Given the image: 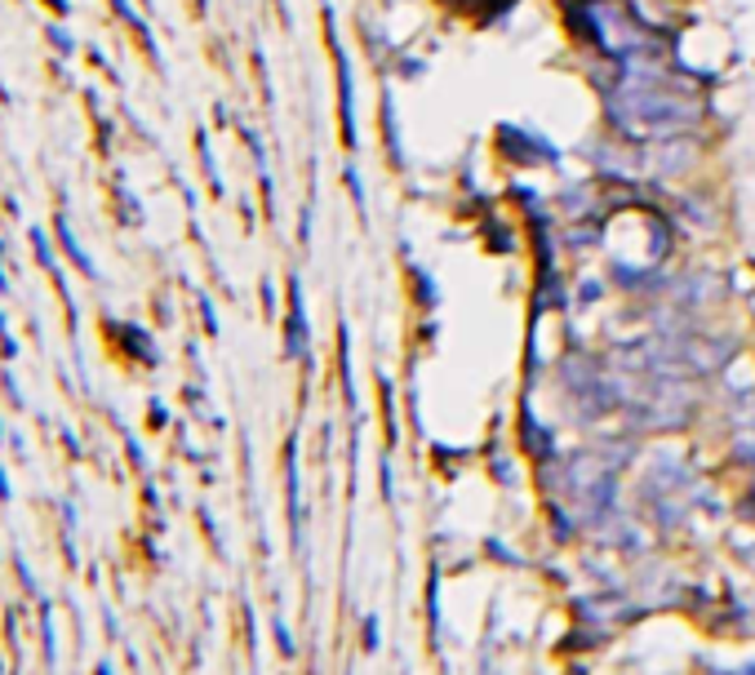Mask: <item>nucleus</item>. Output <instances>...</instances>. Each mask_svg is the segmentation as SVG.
Instances as JSON below:
<instances>
[{
	"label": "nucleus",
	"mask_w": 755,
	"mask_h": 675,
	"mask_svg": "<svg viewBox=\"0 0 755 675\" xmlns=\"http://www.w3.org/2000/svg\"><path fill=\"white\" fill-rule=\"evenodd\" d=\"M365 649H378V618H365Z\"/></svg>",
	"instance_id": "39448f33"
},
{
	"label": "nucleus",
	"mask_w": 755,
	"mask_h": 675,
	"mask_svg": "<svg viewBox=\"0 0 755 675\" xmlns=\"http://www.w3.org/2000/svg\"><path fill=\"white\" fill-rule=\"evenodd\" d=\"M547 516H552V529H556V538H560V542H569V538L578 533V520H569V516L560 511V502H556V498H552V507H547Z\"/></svg>",
	"instance_id": "20e7f679"
},
{
	"label": "nucleus",
	"mask_w": 755,
	"mask_h": 675,
	"mask_svg": "<svg viewBox=\"0 0 755 675\" xmlns=\"http://www.w3.org/2000/svg\"><path fill=\"white\" fill-rule=\"evenodd\" d=\"M334 58H338V102H343V143L356 147V117H352V67H347V54L343 45L334 41Z\"/></svg>",
	"instance_id": "7ed1b4c3"
},
{
	"label": "nucleus",
	"mask_w": 755,
	"mask_h": 675,
	"mask_svg": "<svg viewBox=\"0 0 755 675\" xmlns=\"http://www.w3.org/2000/svg\"><path fill=\"white\" fill-rule=\"evenodd\" d=\"M604 117L626 139H676L702 121V107L693 98L671 93L663 80L658 85L618 80L613 93L604 98Z\"/></svg>",
	"instance_id": "f257e3e1"
},
{
	"label": "nucleus",
	"mask_w": 755,
	"mask_h": 675,
	"mask_svg": "<svg viewBox=\"0 0 755 675\" xmlns=\"http://www.w3.org/2000/svg\"><path fill=\"white\" fill-rule=\"evenodd\" d=\"M285 352L293 361H307V311H302V289L289 276V329H285Z\"/></svg>",
	"instance_id": "f03ea898"
}]
</instances>
